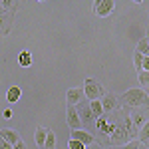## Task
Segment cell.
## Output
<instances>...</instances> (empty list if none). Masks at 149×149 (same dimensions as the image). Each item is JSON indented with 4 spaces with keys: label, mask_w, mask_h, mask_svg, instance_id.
<instances>
[{
    "label": "cell",
    "mask_w": 149,
    "mask_h": 149,
    "mask_svg": "<svg viewBox=\"0 0 149 149\" xmlns=\"http://www.w3.org/2000/svg\"><path fill=\"white\" fill-rule=\"evenodd\" d=\"M70 139H76V141H80L84 147H88V145H92L93 143V135L90 131H86V129H78V131H72L70 133Z\"/></svg>",
    "instance_id": "9"
},
{
    "label": "cell",
    "mask_w": 149,
    "mask_h": 149,
    "mask_svg": "<svg viewBox=\"0 0 149 149\" xmlns=\"http://www.w3.org/2000/svg\"><path fill=\"white\" fill-rule=\"evenodd\" d=\"M2 115H4L6 119H10V117H12V109H4V113H2Z\"/></svg>",
    "instance_id": "26"
},
{
    "label": "cell",
    "mask_w": 149,
    "mask_h": 149,
    "mask_svg": "<svg viewBox=\"0 0 149 149\" xmlns=\"http://www.w3.org/2000/svg\"><path fill=\"white\" fill-rule=\"evenodd\" d=\"M14 14L12 12H0V36H8L12 30Z\"/></svg>",
    "instance_id": "7"
},
{
    "label": "cell",
    "mask_w": 149,
    "mask_h": 149,
    "mask_svg": "<svg viewBox=\"0 0 149 149\" xmlns=\"http://www.w3.org/2000/svg\"><path fill=\"white\" fill-rule=\"evenodd\" d=\"M66 121H68V127L72 129V131L84 129V127H81L80 117H78V111H76V107H72V105H68V111H66Z\"/></svg>",
    "instance_id": "8"
},
{
    "label": "cell",
    "mask_w": 149,
    "mask_h": 149,
    "mask_svg": "<svg viewBox=\"0 0 149 149\" xmlns=\"http://www.w3.org/2000/svg\"><path fill=\"white\" fill-rule=\"evenodd\" d=\"M68 149H86V147L81 145L80 141H76V139H70V141H68Z\"/></svg>",
    "instance_id": "23"
},
{
    "label": "cell",
    "mask_w": 149,
    "mask_h": 149,
    "mask_svg": "<svg viewBox=\"0 0 149 149\" xmlns=\"http://www.w3.org/2000/svg\"><path fill=\"white\" fill-rule=\"evenodd\" d=\"M20 95H22L20 88H18V86H12L10 90L6 92V100H8L10 103H14V102H18V100H20Z\"/></svg>",
    "instance_id": "14"
},
{
    "label": "cell",
    "mask_w": 149,
    "mask_h": 149,
    "mask_svg": "<svg viewBox=\"0 0 149 149\" xmlns=\"http://www.w3.org/2000/svg\"><path fill=\"white\" fill-rule=\"evenodd\" d=\"M42 149H56V135H54L52 129H48V135H46V141H44Z\"/></svg>",
    "instance_id": "17"
},
{
    "label": "cell",
    "mask_w": 149,
    "mask_h": 149,
    "mask_svg": "<svg viewBox=\"0 0 149 149\" xmlns=\"http://www.w3.org/2000/svg\"><path fill=\"white\" fill-rule=\"evenodd\" d=\"M81 92H84V95L90 100V102H95V100H102V95L105 92H103V88L97 84L95 80H86L84 81V88H81Z\"/></svg>",
    "instance_id": "3"
},
{
    "label": "cell",
    "mask_w": 149,
    "mask_h": 149,
    "mask_svg": "<svg viewBox=\"0 0 149 149\" xmlns=\"http://www.w3.org/2000/svg\"><path fill=\"white\" fill-rule=\"evenodd\" d=\"M129 123L133 125L135 131L141 129L143 125H147V109H145V107H135L133 113H131V117H129Z\"/></svg>",
    "instance_id": "4"
},
{
    "label": "cell",
    "mask_w": 149,
    "mask_h": 149,
    "mask_svg": "<svg viewBox=\"0 0 149 149\" xmlns=\"http://www.w3.org/2000/svg\"><path fill=\"white\" fill-rule=\"evenodd\" d=\"M139 147H141V143L137 139H131V141H127L125 145H119V149H139Z\"/></svg>",
    "instance_id": "21"
},
{
    "label": "cell",
    "mask_w": 149,
    "mask_h": 149,
    "mask_svg": "<svg viewBox=\"0 0 149 149\" xmlns=\"http://www.w3.org/2000/svg\"><path fill=\"white\" fill-rule=\"evenodd\" d=\"M12 149H26V143H24L22 139H20V141H18V143H16V145H14Z\"/></svg>",
    "instance_id": "24"
},
{
    "label": "cell",
    "mask_w": 149,
    "mask_h": 149,
    "mask_svg": "<svg viewBox=\"0 0 149 149\" xmlns=\"http://www.w3.org/2000/svg\"><path fill=\"white\" fill-rule=\"evenodd\" d=\"M119 102L135 109V107H145L147 102H149V97H147V92L133 88V90H127V92L121 95V100H119Z\"/></svg>",
    "instance_id": "1"
},
{
    "label": "cell",
    "mask_w": 149,
    "mask_h": 149,
    "mask_svg": "<svg viewBox=\"0 0 149 149\" xmlns=\"http://www.w3.org/2000/svg\"><path fill=\"white\" fill-rule=\"evenodd\" d=\"M115 2L113 0H97V2H93V12L97 14V16H107V14H111L113 10Z\"/></svg>",
    "instance_id": "6"
},
{
    "label": "cell",
    "mask_w": 149,
    "mask_h": 149,
    "mask_svg": "<svg viewBox=\"0 0 149 149\" xmlns=\"http://www.w3.org/2000/svg\"><path fill=\"white\" fill-rule=\"evenodd\" d=\"M139 74V81H141V86H143V92H147V84H149V72L147 70H141V72H137Z\"/></svg>",
    "instance_id": "20"
},
{
    "label": "cell",
    "mask_w": 149,
    "mask_h": 149,
    "mask_svg": "<svg viewBox=\"0 0 149 149\" xmlns=\"http://www.w3.org/2000/svg\"><path fill=\"white\" fill-rule=\"evenodd\" d=\"M18 64H20L22 68H28V66L32 64V54H30V52H22V54L18 56Z\"/></svg>",
    "instance_id": "18"
},
{
    "label": "cell",
    "mask_w": 149,
    "mask_h": 149,
    "mask_svg": "<svg viewBox=\"0 0 149 149\" xmlns=\"http://www.w3.org/2000/svg\"><path fill=\"white\" fill-rule=\"evenodd\" d=\"M46 135H48V129H46V127H42V125H38V127H36L34 141H36V145H38V149H42V147H44V141H46Z\"/></svg>",
    "instance_id": "13"
},
{
    "label": "cell",
    "mask_w": 149,
    "mask_h": 149,
    "mask_svg": "<svg viewBox=\"0 0 149 149\" xmlns=\"http://www.w3.org/2000/svg\"><path fill=\"white\" fill-rule=\"evenodd\" d=\"M16 6H18V2H14V0H0V8H2V12L14 10Z\"/></svg>",
    "instance_id": "19"
},
{
    "label": "cell",
    "mask_w": 149,
    "mask_h": 149,
    "mask_svg": "<svg viewBox=\"0 0 149 149\" xmlns=\"http://www.w3.org/2000/svg\"><path fill=\"white\" fill-rule=\"evenodd\" d=\"M0 139H4L10 147H14V145L20 141V133L14 131V129H0Z\"/></svg>",
    "instance_id": "10"
},
{
    "label": "cell",
    "mask_w": 149,
    "mask_h": 149,
    "mask_svg": "<svg viewBox=\"0 0 149 149\" xmlns=\"http://www.w3.org/2000/svg\"><path fill=\"white\" fill-rule=\"evenodd\" d=\"M100 103H102V109H103V113L107 115V113H111V111H115L117 109V105H119V97L115 95V93H103L102 95V100H100Z\"/></svg>",
    "instance_id": "5"
},
{
    "label": "cell",
    "mask_w": 149,
    "mask_h": 149,
    "mask_svg": "<svg viewBox=\"0 0 149 149\" xmlns=\"http://www.w3.org/2000/svg\"><path fill=\"white\" fill-rule=\"evenodd\" d=\"M90 111H92L93 119H97V117H102V115H103V109H102V103H100V100L90 102Z\"/></svg>",
    "instance_id": "15"
},
{
    "label": "cell",
    "mask_w": 149,
    "mask_h": 149,
    "mask_svg": "<svg viewBox=\"0 0 149 149\" xmlns=\"http://www.w3.org/2000/svg\"><path fill=\"white\" fill-rule=\"evenodd\" d=\"M66 100H68V105H72V107H76L80 102H84V92H81V88H72V90H68Z\"/></svg>",
    "instance_id": "11"
},
{
    "label": "cell",
    "mask_w": 149,
    "mask_h": 149,
    "mask_svg": "<svg viewBox=\"0 0 149 149\" xmlns=\"http://www.w3.org/2000/svg\"><path fill=\"white\" fill-rule=\"evenodd\" d=\"M0 149H12V147L6 143V141H4V139H0Z\"/></svg>",
    "instance_id": "25"
},
{
    "label": "cell",
    "mask_w": 149,
    "mask_h": 149,
    "mask_svg": "<svg viewBox=\"0 0 149 149\" xmlns=\"http://www.w3.org/2000/svg\"><path fill=\"white\" fill-rule=\"evenodd\" d=\"M133 66L137 72L141 70H149V56H141L137 52H133Z\"/></svg>",
    "instance_id": "12"
},
{
    "label": "cell",
    "mask_w": 149,
    "mask_h": 149,
    "mask_svg": "<svg viewBox=\"0 0 149 149\" xmlns=\"http://www.w3.org/2000/svg\"><path fill=\"white\" fill-rule=\"evenodd\" d=\"M139 143H147V125L139 129Z\"/></svg>",
    "instance_id": "22"
},
{
    "label": "cell",
    "mask_w": 149,
    "mask_h": 149,
    "mask_svg": "<svg viewBox=\"0 0 149 149\" xmlns=\"http://www.w3.org/2000/svg\"><path fill=\"white\" fill-rule=\"evenodd\" d=\"M76 111H78V117H80V121H81V127L95 129V119H93L92 111H90V102H80L76 105Z\"/></svg>",
    "instance_id": "2"
},
{
    "label": "cell",
    "mask_w": 149,
    "mask_h": 149,
    "mask_svg": "<svg viewBox=\"0 0 149 149\" xmlns=\"http://www.w3.org/2000/svg\"><path fill=\"white\" fill-rule=\"evenodd\" d=\"M135 52H137V54H141V56H147V52H149V40H147V36H143V38L139 40Z\"/></svg>",
    "instance_id": "16"
}]
</instances>
